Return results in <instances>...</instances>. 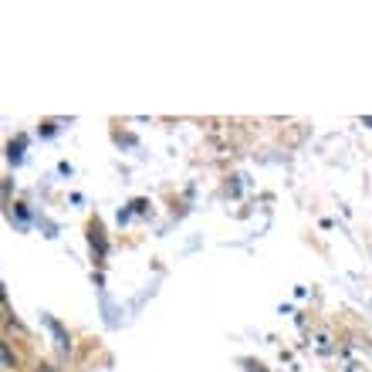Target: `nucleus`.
Instances as JSON below:
<instances>
[{
	"label": "nucleus",
	"mask_w": 372,
	"mask_h": 372,
	"mask_svg": "<svg viewBox=\"0 0 372 372\" xmlns=\"http://www.w3.org/2000/svg\"><path fill=\"white\" fill-rule=\"evenodd\" d=\"M88 240H92V247H95L98 254H105V237H102V227H98V223L88 227Z\"/></svg>",
	"instance_id": "1"
},
{
	"label": "nucleus",
	"mask_w": 372,
	"mask_h": 372,
	"mask_svg": "<svg viewBox=\"0 0 372 372\" xmlns=\"http://www.w3.org/2000/svg\"><path fill=\"white\" fill-rule=\"evenodd\" d=\"M20 149H24V139H18V142H11V149H7V156L14 159V163H20Z\"/></svg>",
	"instance_id": "2"
},
{
	"label": "nucleus",
	"mask_w": 372,
	"mask_h": 372,
	"mask_svg": "<svg viewBox=\"0 0 372 372\" xmlns=\"http://www.w3.org/2000/svg\"><path fill=\"white\" fill-rule=\"evenodd\" d=\"M366 125H372V116H366Z\"/></svg>",
	"instance_id": "3"
}]
</instances>
